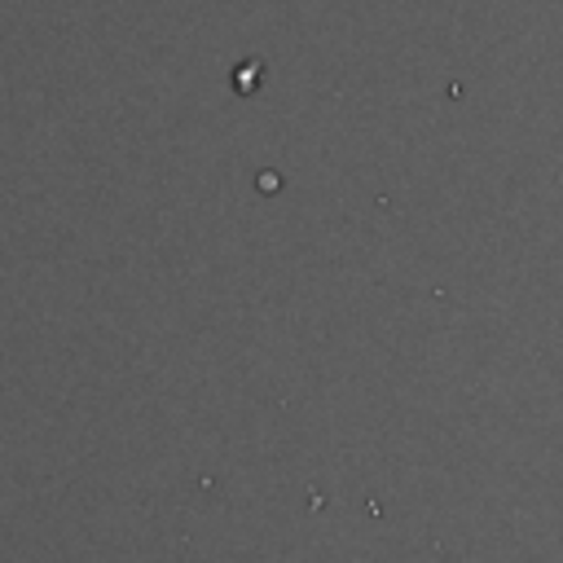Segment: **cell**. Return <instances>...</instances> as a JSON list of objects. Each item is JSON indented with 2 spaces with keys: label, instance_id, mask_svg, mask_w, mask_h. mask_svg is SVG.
I'll list each match as a JSON object with an SVG mask.
<instances>
[]
</instances>
